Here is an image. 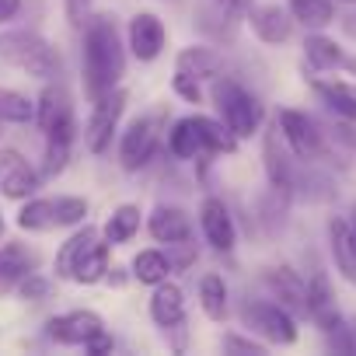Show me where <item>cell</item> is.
I'll return each mask as SVG.
<instances>
[{"label": "cell", "instance_id": "6da1fadb", "mask_svg": "<svg viewBox=\"0 0 356 356\" xmlns=\"http://www.w3.org/2000/svg\"><path fill=\"white\" fill-rule=\"evenodd\" d=\"M126 35L119 32L115 15L108 11H91V18L81 29V88L84 98L95 102L105 91L119 88L126 77Z\"/></svg>", "mask_w": 356, "mask_h": 356}, {"label": "cell", "instance_id": "7a4b0ae2", "mask_svg": "<svg viewBox=\"0 0 356 356\" xmlns=\"http://www.w3.org/2000/svg\"><path fill=\"white\" fill-rule=\"evenodd\" d=\"M0 60L8 67L35 77V81H60L63 77V56L60 49L35 29H11L0 32Z\"/></svg>", "mask_w": 356, "mask_h": 356}, {"label": "cell", "instance_id": "3957f363", "mask_svg": "<svg viewBox=\"0 0 356 356\" xmlns=\"http://www.w3.org/2000/svg\"><path fill=\"white\" fill-rule=\"evenodd\" d=\"M210 102H213L217 115L227 122V129H231L238 140L255 136V133L262 129V122H266V105H262V98H259L245 81H238L231 70L210 81Z\"/></svg>", "mask_w": 356, "mask_h": 356}, {"label": "cell", "instance_id": "277c9868", "mask_svg": "<svg viewBox=\"0 0 356 356\" xmlns=\"http://www.w3.org/2000/svg\"><path fill=\"white\" fill-rule=\"evenodd\" d=\"M273 119H276V126H280L286 147H290L300 161L325 164V168L335 164V140L328 136V129H325L314 115H307V112H300V108H280Z\"/></svg>", "mask_w": 356, "mask_h": 356}, {"label": "cell", "instance_id": "5b68a950", "mask_svg": "<svg viewBox=\"0 0 356 356\" xmlns=\"http://www.w3.org/2000/svg\"><path fill=\"white\" fill-rule=\"evenodd\" d=\"M88 200L84 196H32L18 210V227L29 234H49V231H67L88 220Z\"/></svg>", "mask_w": 356, "mask_h": 356}, {"label": "cell", "instance_id": "8992f818", "mask_svg": "<svg viewBox=\"0 0 356 356\" xmlns=\"http://www.w3.org/2000/svg\"><path fill=\"white\" fill-rule=\"evenodd\" d=\"M161 140H164V108H154L147 115H136L122 133H119V168L126 175H140L154 164V157L161 154Z\"/></svg>", "mask_w": 356, "mask_h": 356}, {"label": "cell", "instance_id": "52a82bcc", "mask_svg": "<svg viewBox=\"0 0 356 356\" xmlns=\"http://www.w3.org/2000/svg\"><path fill=\"white\" fill-rule=\"evenodd\" d=\"M238 321H241L245 332H252L266 346H293L297 335H300L297 318L269 297H241L238 300Z\"/></svg>", "mask_w": 356, "mask_h": 356}, {"label": "cell", "instance_id": "ba28073f", "mask_svg": "<svg viewBox=\"0 0 356 356\" xmlns=\"http://www.w3.org/2000/svg\"><path fill=\"white\" fill-rule=\"evenodd\" d=\"M35 126L42 129V140H60L74 143L81 126H77V108L63 81H46L42 95L35 98Z\"/></svg>", "mask_w": 356, "mask_h": 356}, {"label": "cell", "instance_id": "9c48e42d", "mask_svg": "<svg viewBox=\"0 0 356 356\" xmlns=\"http://www.w3.org/2000/svg\"><path fill=\"white\" fill-rule=\"evenodd\" d=\"M126 105H129V91L122 84L91 102V112H88V122H84V147H88V154L102 157V154L112 150V140L119 136V122L126 115Z\"/></svg>", "mask_w": 356, "mask_h": 356}, {"label": "cell", "instance_id": "30bf717a", "mask_svg": "<svg viewBox=\"0 0 356 356\" xmlns=\"http://www.w3.org/2000/svg\"><path fill=\"white\" fill-rule=\"evenodd\" d=\"M42 171L18 150V147H0V196L25 203L42 189Z\"/></svg>", "mask_w": 356, "mask_h": 356}, {"label": "cell", "instance_id": "8fae6325", "mask_svg": "<svg viewBox=\"0 0 356 356\" xmlns=\"http://www.w3.org/2000/svg\"><path fill=\"white\" fill-rule=\"evenodd\" d=\"M262 168H266V182L273 189H283L286 196H293V182H297V168H300V157L286 147L276 119L266 126L262 133Z\"/></svg>", "mask_w": 356, "mask_h": 356}, {"label": "cell", "instance_id": "7c38bea8", "mask_svg": "<svg viewBox=\"0 0 356 356\" xmlns=\"http://www.w3.org/2000/svg\"><path fill=\"white\" fill-rule=\"evenodd\" d=\"M259 283L269 293V300L283 304L293 318H307V283H304V273H297L293 266L280 262V266H266L259 273Z\"/></svg>", "mask_w": 356, "mask_h": 356}, {"label": "cell", "instance_id": "4fadbf2b", "mask_svg": "<svg viewBox=\"0 0 356 356\" xmlns=\"http://www.w3.org/2000/svg\"><path fill=\"white\" fill-rule=\"evenodd\" d=\"M200 231H203V238H207V245L213 248V252H234V245H238V220H234V213H231V207L224 203V196H203V203H200Z\"/></svg>", "mask_w": 356, "mask_h": 356}, {"label": "cell", "instance_id": "5bb4252c", "mask_svg": "<svg viewBox=\"0 0 356 356\" xmlns=\"http://www.w3.org/2000/svg\"><path fill=\"white\" fill-rule=\"evenodd\" d=\"M168 46V29L154 11H136L126 25V49L140 63H154Z\"/></svg>", "mask_w": 356, "mask_h": 356}, {"label": "cell", "instance_id": "9a60e30c", "mask_svg": "<svg viewBox=\"0 0 356 356\" xmlns=\"http://www.w3.org/2000/svg\"><path fill=\"white\" fill-rule=\"evenodd\" d=\"M105 328V318L91 307H77L67 314H53L46 321V335L56 346H88L98 332Z\"/></svg>", "mask_w": 356, "mask_h": 356}, {"label": "cell", "instance_id": "2e32d148", "mask_svg": "<svg viewBox=\"0 0 356 356\" xmlns=\"http://www.w3.org/2000/svg\"><path fill=\"white\" fill-rule=\"evenodd\" d=\"M168 154L171 161H207L213 157L207 147V129H203V115H182L168 126Z\"/></svg>", "mask_w": 356, "mask_h": 356}, {"label": "cell", "instance_id": "e0dca14e", "mask_svg": "<svg viewBox=\"0 0 356 356\" xmlns=\"http://www.w3.org/2000/svg\"><path fill=\"white\" fill-rule=\"evenodd\" d=\"M245 25L252 29V35L266 46H283L293 35V15L280 4H252L245 15Z\"/></svg>", "mask_w": 356, "mask_h": 356}, {"label": "cell", "instance_id": "ac0fdd59", "mask_svg": "<svg viewBox=\"0 0 356 356\" xmlns=\"http://www.w3.org/2000/svg\"><path fill=\"white\" fill-rule=\"evenodd\" d=\"M307 84L332 119L356 122V81H335V77H325V74H311Z\"/></svg>", "mask_w": 356, "mask_h": 356}, {"label": "cell", "instance_id": "d6986e66", "mask_svg": "<svg viewBox=\"0 0 356 356\" xmlns=\"http://www.w3.org/2000/svg\"><path fill=\"white\" fill-rule=\"evenodd\" d=\"M328 255L335 273L356 286V231L349 217H328Z\"/></svg>", "mask_w": 356, "mask_h": 356}, {"label": "cell", "instance_id": "ffe728a7", "mask_svg": "<svg viewBox=\"0 0 356 356\" xmlns=\"http://www.w3.org/2000/svg\"><path fill=\"white\" fill-rule=\"evenodd\" d=\"M39 269V252L25 241H4L0 245V297L18 290V283Z\"/></svg>", "mask_w": 356, "mask_h": 356}, {"label": "cell", "instance_id": "44dd1931", "mask_svg": "<svg viewBox=\"0 0 356 356\" xmlns=\"http://www.w3.org/2000/svg\"><path fill=\"white\" fill-rule=\"evenodd\" d=\"M147 314H150V321L161 332L175 328L178 321H186V293H182V286L171 283V280H161L157 286H150Z\"/></svg>", "mask_w": 356, "mask_h": 356}, {"label": "cell", "instance_id": "7402d4cb", "mask_svg": "<svg viewBox=\"0 0 356 356\" xmlns=\"http://www.w3.org/2000/svg\"><path fill=\"white\" fill-rule=\"evenodd\" d=\"M147 234L157 245H175V241H189L193 238V220L182 207L171 203H157L147 217Z\"/></svg>", "mask_w": 356, "mask_h": 356}, {"label": "cell", "instance_id": "603a6c76", "mask_svg": "<svg viewBox=\"0 0 356 356\" xmlns=\"http://www.w3.org/2000/svg\"><path fill=\"white\" fill-rule=\"evenodd\" d=\"M290 207H293V196H286L283 189H266L259 200H255V217H252V227L266 238H280L286 231V220H290Z\"/></svg>", "mask_w": 356, "mask_h": 356}, {"label": "cell", "instance_id": "cb8c5ba5", "mask_svg": "<svg viewBox=\"0 0 356 356\" xmlns=\"http://www.w3.org/2000/svg\"><path fill=\"white\" fill-rule=\"evenodd\" d=\"M105 238H102V227H95V224H77L74 227V234L56 248V259H53V273L60 276V280H70L74 276V269H77V262L95 248V245H102Z\"/></svg>", "mask_w": 356, "mask_h": 356}, {"label": "cell", "instance_id": "d4e9b609", "mask_svg": "<svg viewBox=\"0 0 356 356\" xmlns=\"http://www.w3.org/2000/svg\"><path fill=\"white\" fill-rule=\"evenodd\" d=\"M175 70H182V74L196 77L200 84H207V81L227 74V56L217 46H186L175 56Z\"/></svg>", "mask_w": 356, "mask_h": 356}, {"label": "cell", "instance_id": "484cf974", "mask_svg": "<svg viewBox=\"0 0 356 356\" xmlns=\"http://www.w3.org/2000/svg\"><path fill=\"white\" fill-rule=\"evenodd\" d=\"M342 60H346V49L325 35V32H307L304 35V67L307 74H335L342 70Z\"/></svg>", "mask_w": 356, "mask_h": 356}, {"label": "cell", "instance_id": "4316f807", "mask_svg": "<svg viewBox=\"0 0 356 356\" xmlns=\"http://www.w3.org/2000/svg\"><path fill=\"white\" fill-rule=\"evenodd\" d=\"M241 18H234L227 8H220L217 0H196V29L213 39V42H234Z\"/></svg>", "mask_w": 356, "mask_h": 356}, {"label": "cell", "instance_id": "83f0119b", "mask_svg": "<svg viewBox=\"0 0 356 356\" xmlns=\"http://www.w3.org/2000/svg\"><path fill=\"white\" fill-rule=\"evenodd\" d=\"M200 307L210 321H227L231 314V290H227V280L220 273H207L200 280Z\"/></svg>", "mask_w": 356, "mask_h": 356}, {"label": "cell", "instance_id": "f1b7e54d", "mask_svg": "<svg viewBox=\"0 0 356 356\" xmlns=\"http://www.w3.org/2000/svg\"><path fill=\"white\" fill-rule=\"evenodd\" d=\"M140 220H143V213H140L136 203H119V207L108 213V220L102 224V238H105L108 245H126V241L136 238Z\"/></svg>", "mask_w": 356, "mask_h": 356}, {"label": "cell", "instance_id": "f546056e", "mask_svg": "<svg viewBox=\"0 0 356 356\" xmlns=\"http://www.w3.org/2000/svg\"><path fill=\"white\" fill-rule=\"evenodd\" d=\"M286 11L307 32H325L335 22V0H286Z\"/></svg>", "mask_w": 356, "mask_h": 356}, {"label": "cell", "instance_id": "4dcf8cb0", "mask_svg": "<svg viewBox=\"0 0 356 356\" xmlns=\"http://www.w3.org/2000/svg\"><path fill=\"white\" fill-rule=\"evenodd\" d=\"M129 276L143 286H157L161 280H171V262L164 255V248H143L133 255V266H129Z\"/></svg>", "mask_w": 356, "mask_h": 356}, {"label": "cell", "instance_id": "1f68e13d", "mask_svg": "<svg viewBox=\"0 0 356 356\" xmlns=\"http://www.w3.org/2000/svg\"><path fill=\"white\" fill-rule=\"evenodd\" d=\"M0 122H11V126L35 122V98H29L15 88H0Z\"/></svg>", "mask_w": 356, "mask_h": 356}, {"label": "cell", "instance_id": "d6a6232c", "mask_svg": "<svg viewBox=\"0 0 356 356\" xmlns=\"http://www.w3.org/2000/svg\"><path fill=\"white\" fill-rule=\"evenodd\" d=\"M108 241H102V245H95L81 262H77V269H74V283L77 286H95V283H102L105 280V273H108Z\"/></svg>", "mask_w": 356, "mask_h": 356}, {"label": "cell", "instance_id": "836d02e7", "mask_svg": "<svg viewBox=\"0 0 356 356\" xmlns=\"http://www.w3.org/2000/svg\"><path fill=\"white\" fill-rule=\"evenodd\" d=\"M70 154H74V143L46 140V147H42V164H39L42 178H56V175H63V171L70 168Z\"/></svg>", "mask_w": 356, "mask_h": 356}, {"label": "cell", "instance_id": "e575fe53", "mask_svg": "<svg viewBox=\"0 0 356 356\" xmlns=\"http://www.w3.org/2000/svg\"><path fill=\"white\" fill-rule=\"evenodd\" d=\"M164 255H168V262H171V276H175V273H189V269L200 262V252H196L193 238H189V241L164 245Z\"/></svg>", "mask_w": 356, "mask_h": 356}, {"label": "cell", "instance_id": "d590c367", "mask_svg": "<svg viewBox=\"0 0 356 356\" xmlns=\"http://www.w3.org/2000/svg\"><path fill=\"white\" fill-rule=\"evenodd\" d=\"M49 290H53L49 276H42V273L35 269V273H29V276L18 283V290H15V293H18L25 304H42V300L49 297Z\"/></svg>", "mask_w": 356, "mask_h": 356}, {"label": "cell", "instance_id": "8d00e7d4", "mask_svg": "<svg viewBox=\"0 0 356 356\" xmlns=\"http://www.w3.org/2000/svg\"><path fill=\"white\" fill-rule=\"evenodd\" d=\"M220 349H224V353H255V356H259V353H266L269 346H266L262 339H255L252 332H248V335H241V332H224V335H220Z\"/></svg>", "mask_w": 356, "mask_h": 356}, {"label": "cell", "instance_id": "74e56055", "mask_svg": "<svg viewBox=\"0 0 356 356\" xmlns=\"http://www.w3.org/2000/svg\"><path fill=\"white\" fill-rule=\"evenodd\" d=\"M325 346H328L332 353H339V356H356V339H353V325H349V321H342L339 328L325 332Z\"/></svg>", "mask_w": 356, "mask_h": 356}, {"label": "cell", "instance_id": "f35d334b", "mask_svg": "<svg viewBox=\"0 0 356 356\" xmlns=\"http://www.w3.org/2000/svg\"><path fill=\"white\" fill-rule=\"evenodd\" d=\"M171 91L182 98V102H189V105H200V102H203V84H200L196 77L182 74V70H175V77H171Z\"/></svg>", "mask_w": 356, "mask_h": 356}, {"label": "cell", "instance_id": "ab89813d", "mask_svg": "<svg viewBox=\"0 0 356 356\" xmlns=\"http://www.w3.org/2000/svg\"><path fill=\"white\" fill-rule=\"evenodd\" d=\"M328 136L335 140V147H342V150H349V154H356V122H346V119H332L328 126Z\"/></svg>", "mask_w": 356, "mask_h": 356}, {"label": "cell", "instance_id": "60d3db41", "mask_svg": "<svg viewBox=\"0 0 356 356\" xmlns=\"http://www.w3.org/2000/svg\"><path fill=\"white\" fill-rule=\"evenodd\" d=\"M67 18H70V25L81 32L84 22L91 18V0H67Z\"/></svg>", "mask_w": 356, "mask_h": 356}, {"label": "cell", "instance_id": "b9f144b4", "mask_svg": "<svg viewBox=\"0 0 356 356\" xmlns=\"http://www.w3.org/2000/svg\"><path fill=\"white\" fill-rule=\"evenodd\" d=\"M84 349H88V353H95V356H102V353H112V349H115V339L108 335V328H102V332H98Z\"/></svg>", "mask_w": 356, "mask_h": 356}, {"label": "cell", "instance_id": "7bdbcfd3", "mask_svg": "<svg viewBox=\"0 0 356 356\" xmlns=\"http://www.w3.org/2000/svg\"><path fill=\"white\" fill-rule=\"evenodd\" d=\"M22 8H25V0H0V25L15 22L22 15Z\"/></svg>", "mask_w": 356, "mask_h": 356}, {"label": "cell", "instance_id": "ee69618b", "mask_svg": "<svg viewBox=\"0 0 356 356\" xmlns=\"http://www.w3.org/2000/svg\"><path fill=\"white\" fill-rule=\"evenodd\" d=\"M217 4H220V8H227L234 18H241V22H245V15H248V8L255 4V0H217Z\"/></svg>", "mask_w": 356, "mask_h": 356}, {"label": "cell", "instance_id": "f6af8a7d", "mask_svg": "<svg viewBox=\"0 0 356 356\" xmlns=\"http://www.w3.org/2000/svg\"><path fill=\"white\" fill-rule=\"evenodd\" d=\"M342 74L356 77V53H346V60H342Z\"/></svg>", "mask_w": 356, "mask_h": 356}, {"label": "cell", "instance_id": "bcb514c9", "mask_svg": "<svg viewBox=\"0 0 356 356\" xmlns=\"http://www.w3.org/2000/svg\"><path fill=\"white\" fill-rule=\"evenodd\" d=\"M342 29H346V32H349V35L356 39V15H349V18L342 22Z\"/></svg>", "mask_w": 356, "mask_h": 356}, {"label": "cell", "instance_id": "7dc6e473", "mask_svg": "<svg viewBox=\"0 0 356 356\" xmlns=\"http://www.w3.org/2000/svg\"><path fill=\"white\" fill-rule=\"evenodd\" d=\"M335 4H356V0H335Z\"/></svg>", "mask_w": 356, "mask_h": 356}, {"label": "cell", "instance_id": "c3c4849f", "mask_svg": "<svg viewBox=\"0 0 356 356\" xmlns=\"http://www.w3.org/2000/svg\"><path fill=\"white\" fill-rule=\"evenodd\" d=\"M0 238H4V217H0Z\"/></svg>", "mask_w": 356, "mask_h": 356}, {"label": "cell", "instance_id": "681fc988", "mask_svg": "<svg viewBox=\"0 0 356 356\" xmlns=\"http://www.w3.org/2000/svg\"><path fill=\"white\" fill-rule=\"evenodd\" d=\"M349 325H353V339H356V321H349Z\"/></svg>", "mask_w": 356, "mask_h": 356}]
</instances>
